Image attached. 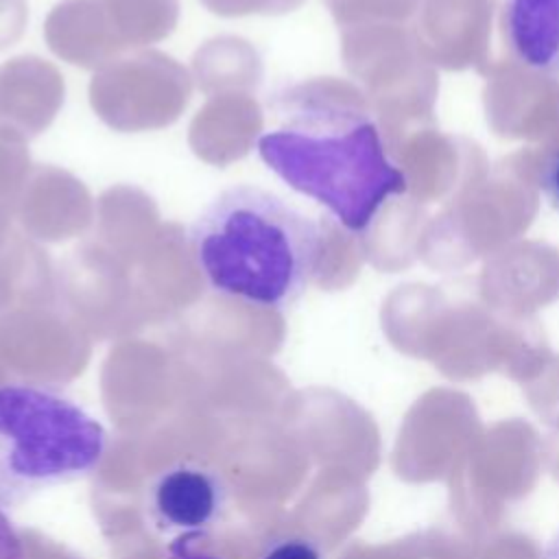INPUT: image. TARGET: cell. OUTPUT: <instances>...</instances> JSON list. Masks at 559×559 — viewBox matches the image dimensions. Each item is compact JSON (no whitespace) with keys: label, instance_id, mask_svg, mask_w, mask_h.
Segmentation results:
<instances>
[{"label":"cell","instance_id":"obj_11","mask_svg":"<svg viewBox=\"0 0 559 559\" xmlns=\"http://www.w3.org/2000/svg\"><path fill=\"white\" fill-rule=\"evenodd\" d=\"M159 227L157 205L138 188L114 186L96 203L94 238L114 251H140Z\"/></svg>","mask_w":559,"mask_h":559},{"label":"cell","instance_id":"obj_12","mask_svg":"<svg viewBox=\"0 0 559 559\" xmlns=\"http://www.w3.org/2000/svg\"><path fill=\"white\" fill-rule=\"evenodd\" d=\"M192 74L207 96L249 94L262 81V59L247 39L223 35L205 41L194 52Z\"/></svg>","mask_w":559,"mask_h":559},{"label":"cell","instance_id":"obj_2","mask_svg":"<svg viewBox=\"0 0 559 559\" xmlns=\"http://www.w3.org/2000/svg\"><path fill=\"white\" fill-rule=\"evenodd\" d=\"M190 245L214 293L275 310L317 275L323 225L262 188L234 186L199 216Z\"/></svg>","mask_w":559,"mask_h":559},{"label":"cell","instance_id":"obj_7","mask_svg":"<svg viewBox=\"0 0 559 559\" xmlns=\"http://www.w3.org/2000/svg\"><path fill=\"white\" fill-rule=\"evenodd\" d=\"M94 214V201L74 175L50 164L31 168L17 205L26 238L63 242L87 231Z\"/></svg>","mask_w":559,"mask_h":559},{"label":"cell","instance_id":"obj_3","mask_svg":"<svg viewBox=\"0 0 559 559\" xmlns=\"http://www.w3.org/2000/svg\"><path fill=\"white\" fill-rule=\"evenodd\" d=\"M107 448L103 424L59 389L0 382V509L90 476Z\"/></svg>","mask_w":559,"mask_h":559},{"label":"cell","instance_id":"obj_20","mask_svg":"<svg viewBox=\"0 0 559 559\" xmlns=\"http://www.w3.org/2000/svg\"><path fill=\"white\" fill-rule=\"evenodd\" d=\"M542 559H559V528L555 531V535L546 542L544 550H542Z\"/></svg>","mask_w":559,"mask_h":559},{"label":"cell","instance_id":"obj_14","mask_svg":"<svg viewBox=\"0 0 559 559\" xmlns=\"http://www.w3.org/2000/svg\"><path fill=\"white\" fill-rule=\"evenodd\" d=\"M201 4L221 17L242 15H282L301 4V0H201Z\"/></svg>","mask_w":559,"mask_h":559},{"label":"cell","instance_id":"obj_5","mask_svg":"<svg viewBox=\"0 0 559 559\" xmlns=\"http://www.w3.org/2000/svg\"><path fill=\"white\" fill-rule=\"evenodd\" d=\"M192 92L190 72L159 50L129 52L90 81V105L114 131L164 129L179 120Z\"/></svg>","mask_w":559,"mask_h":559},{"label":"cell","instance_id":"obj_1","mask_svg":"<svg viewBox=\"0 0 559 559\" xmlns=\"http://www.w3.org/2000/svg\"><path fill=\"white\" fill-rule=\"evenodd\" d=\"M269 103L282 127L260 135V157L347 231L362 234L389 199L406 192V175L389 157L380 127L332 81L295 83Z\"/></svg>","mask_w":559,"mask_h":559},{"label":"cell","instance_id":"obj_4","mask_svg":"<svg viewBox=\"0 0 559 559\" xmlns=\"http://www.w3.org/2000/svg\"><path fill=\"white\" fill-rule=\"evenodd\" d=\"M179 20V0H63L44 24L48 48L63 61L103 66L168 37Z\"/></svg>","mask_w":559,"mask_h":559},{"label":"cell","instance_id":"obj_6","mask_svg":"<svg viewBox=\"0 0 559 559\" xmlns=\"http://www.w3.org/2000/svg\"><path fill=\"white\" fill-rule=\"evenodd\" d=\"M227 500L223 476L194 461L170 465L148 487L151 520L166 535L197 539L221 522Z\"/></svg>","mask_w":559,"mask_h":559},{"label":"cell","instance_id":"obj_8","mask_svg":"<svg viewBox=\"0 0 559 559\" xmlns=\"http://www.w3.org/2000/svg\"><path fill=\"white\" fill-rule=\"evenodd\" d=\"M66 83L46 59L24 55L0 66V138L28 142L55 120Z\"/></svg>","mask_w":559,"mask_h":559},{"label":"cell","instance_id":"obj_16","mask_svg":"<svg viewBox=\"0 0 559 559\" xmlns=\"http://www.w3.org/2000/svg\"><path fill=\"white\" fill-rule=\"evenodd\" d=\"M26 0H0V50L13 46L26 28Z\"/></svg>","mask_w":559,"mask_h":559},{"label":"cell","instance_id":"obj_18","mask_svg":"<svg viewBox=\"0 0 559 559\" xmlns=\"http://www.w3.org/2000/svg\"><path fill=\"white\" fill-rule=\"evenodd\" d=\"M0 559H26L24 544L2 509H0Z\"/></svg>","mask_w":559,"mask_h":559},{"label":"cell","instance_id":"obj_10","mask_svg":"<svg viewBox=\"0 0 559 559\" xmlns=\"http://www.w3.org/2000/svg\"><path fill=\"white\" fill-rule=\"evenodd\" d=\"M502 31L522 66L559 74V0H504Z\"/></svg>","mask_w":559,"mask_h":559},{"label":"cell","instance_id":"obj_15","mask_svg":"<svg viewBox=\"0 0 559 559\" xmlns=\"http://www.w3.org/2000/svg\"><path fill=\"white\" fill-rule=\"evenodd\" d=\"M260 559H325L323 548L301 535H282L266 544Z\"/></svg>","mask_w":559,"mask_h":559},{"label":"cell","instance_id":"obj_9","mask_svg":"<svg viewBox=\"0 0 559 559\" xmlns=\"http://www.w3.org/2000/svg\"><path fill=\"white\" fill-rule=\"evenodd\" d=\"M262 124L264 116L253 96L216 94L192 118L188 142L199 159L227 166L251 151Z\"/></svg>","mask_w":559,"mask_h":559},{"label":"cell","instance_id":"obj_13","mask_svg":"<svg viewBox=\"0 0 559 559\" xmlns=\"http://www.w3.org/2000/svg\"><path fill=\"white\" fill-rule=\"evenodd\" d=\"M33 164L24 144L0 138V247L13 236L20 197Z\"/></svg>","mask_w":559,"mask_h":559},{"label":"cell","instance_id":"obj_19","mask_svg":"<svg viewBox=\"0 0 559 559\" xmlns=\"http://www.w3.org/2000/svg\"><path fill=\"white\" fill-rule=\"evenodd\" d=\"M192 537H179L173 546H170V557L168 559H221L216 555L197 550Z\"/></svg>","mask_w":559,"mask_h":559},{"label":"cell","instance_id":"obj_17","mask_svg":"<svg viewBox=\"0 0 559 559\" xmlns=\"http://www.w3.org/2000/svg\"><path fill=\"white\" fill-rule=\"evenodd\" d=\"M539 188L548 203L559 212V148H555L542 164Z\"/></svg>","mask_w":559,"mask_h":559}]
</instances>
